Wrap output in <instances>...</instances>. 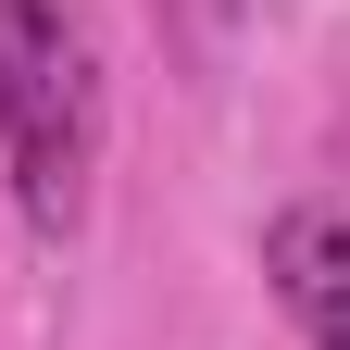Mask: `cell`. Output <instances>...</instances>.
Segmentation results:
<instances>
[{"mask_svg":"<svg viewBox=\"0 0 350 350\" xmlns=\"http://www.w3.org/2000/svg\"><path fill=\"white\" fill-rule=\"evenodd\" d=\"M262 288L300 325V350H350V213L338 200H288L262 226Z\"/></svg>","mask_w":350,"mask_h":350,"instance_id":"obj_2","label":"cell"},{"mask_svg":"<svg viewBox=\"0 0 350 350\" xmlns=\"http://www.w3.org/2000/svg\"><path fill=\"white\" fill-rule=\"evenodd\" d=\"M150 13H163V51L188 63V75H213V63H226V25H238V0H150Z\"/></svg>","mask_w":350,"mask_h":350,"instance_id":"obj_3","label":"cell"},{"mask_svg":"<svg viewBox=\"0 0 350 350\" xmlns=\"http://www.w3.org/2000/svg\"><path fill=\"white\" fill-rule=\"evenodd\" d=\"M113 150V38L100 0H0V175L38 238H75Z\"/></svg>","mask_w":350,"mask_h":350,"instance_id":"obj_1","label":"cell"}]
</instances>
